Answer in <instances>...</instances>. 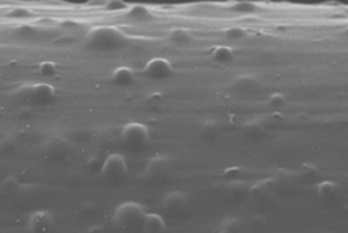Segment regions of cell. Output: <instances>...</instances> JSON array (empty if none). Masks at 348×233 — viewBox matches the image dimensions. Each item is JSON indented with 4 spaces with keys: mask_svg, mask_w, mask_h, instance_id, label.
<instances>
[{
    "mask_svg": "<svg viewBox=\"0 0 348 233\" xmlns=\"http://www.w3.org/2000/svg\"><path fill=\"white\" fill-rule=\"evenodd\" d=\"M54 218L49 211L40 210L30 214L28 219V229L31 232H47L53 227Z\"/></svg>",
    "mask_w": 348,
    "mask_h": 233,
    "instance_id": "obj_5",
    "label": "cell"
},
{
    "mask_svg": "<svg viewBox=\"0 0 348 233\" xmlns=\"http://www.w3.org/2000/svg\"><path fill=\"white\" fill-rule=\"evenodd\" d=\"M285 103H286V98L283 93H273L267 99V106L272 108H280L285 106Z\"/></svg>",
    "mask_w": 348,
    "mask_h": 233,
    "instance_id": "obj_18",
    "label": "cell"
},
{
    "mask_svg": "<svg viewBox=\"0 0 348 233\" xmlns=\"http://www.w3.org/2000/svg\"><path fill=\"white\" fill-rule=\"evenodd\" d=\"M38 73L43 76H54L58 73V66L53 61H43L38 66Z\"/></svg>",
    "mask_w": 348,
    "mask_h": 233,
    "instance_id": "obj_15",
    "label": "cell"
},
{
    "mask_svg": "<svg viewBox=\"0 0 348 233\" xmlns=\"http://www.w3.org/2000/svg\"><path fill=\"white\" fill-rule=\"evenodd\" d=\"M121 140L128 147L140 148L150 140V130L144 123L130 122L121 131Z\"/></svg>",
    "mask_w": 348,
    "mask_h": 233,
    "instance_id": "obj_3",
    "label": "cell"
},
{
    "mask_svg": "<svg viewBox=\"0 0 348 233\" xmlns=\"http://www.w3.org/2000/svg\"><path fill=\"white\" fill-rule=\"evenodd\" d=\"M337 184L332 180H323L317 186V194L323 199H330L336 194Z\"/></svg>",
    "mask_w": 348,
    "mask_h": 233,
    "instance_id": "obj_14",
    "label": "cell"
},
{
    "mask_svg": "<svg viewBox=\"0 0 348 233\" xmlns=\"http://www.w3.org/2000/svg\"><path fill=\"white\" fill-rule=\"evenodd\" d=\"M126 15L132 19L138 20V22H142V20H147L148 18H151V12H150V10L142 5L131 6L130 10L126 12Z\"/></svg>",
    "mask_w": 348,
    "mask_h": 233,
    "instance_id": "obj_13",
    "label": "cell"
},
{
    "mask_svg": "<svg viewBox=\"0 0 348 233\" xmlns=\"http://www.w3.org/2000/svg\"><path fill=\"white\" fill-rule=\"evenodd\" d=\"M244 30L241 29V28H230V29L226 30V37L232 38V40H237V38H241L244 36Z\"/></svg>",
    "mask_w": 348,
    "mask_h": 233,
    "instance_id": "obj_21",
    "label": "cell"
},
{
    "mask_svg": "<svg viewBox=\"0 0 348 233\" xmlns=\"http://www.w3.org/2000/svg\"><path fill=\"white\" fill-rule=\"evenodd\" d=\"M187 204L188 200L186 194L179 190L170 191V193L164 196V199H163V208L171 214L183 212L186 210Z\"/></svg>",
    "mask_w": 348,
    "mask_h": 233,
    "instance_id": "obj_7",
    "label": "cell"
},
{
    "mask_svg": "<svg viewBox=\"0 0 348 233\" xmlns=\"http://www.w3.org/2000/svg\"><path fill=\"white\" fill-rule=\"evenodd\" d=\"M236 224H237V222H236L235 219H230L229 221H224V222H222L221 227H224V226H228V227H225V228H224V231H225V232H229V231H231L232 228H234V226H235Z\"/></svg>",
    "mask_w": 348,
    "mask_h": 233,
    "instance_id": "obj_22",
    "label": "cell"
},
{
    "mask_svg": "<svg viewBox=\"0 0 348 233\" xmlns=\"http://www.w3.org/2000/svg\"><path fill=\"white\" fill-rule=\"evenodd\" d=\"M104 8L109 12H127L131 5L125 2H120V0H114V2H108Z\"/></svg>",
    "mask_w": 348,
    "mask_h": 233,
    "instance_id": "obj_16",
    "label": "cell"
},
{
    "mask_svg": "<svg viewBox=\"0 0 348 233\" xmlns=\"http://www.w3.org/2000/svg\"><path fill=\"white\" fill-rule=\"evenodd\" d=\"M146 214L147 212L142 204L134 201H127L116 207L113 215V221L117 227L123 229L141 228Z\"/></svg>",
    "mask_w": 348,
    "mask_h": 233,
    "instance_id": "obj_1",
    "label": "cell"
},
{
    "mask_svg": "<svg viewBox=\"0 0 348 233\" xmlns=\"http://www.w3.org/2000/svg\"><path fill=\"white\" fill-rule=\"evenodd\" d=\"M30 95L35 102L48 103L55 98V88L47 83H40L31 88Z\"/></svg>",
    "mask_w": 348,
    "mask_h": 233,
    "instance_id": "obj_8",
    "label": "cell"
},
{
    "mask_svg": "<svg viewBox=\"0 0 348 233\" xmlns=\"http://www.w3.org/2000/svg\"><path fill=\"white\" fill-rule=\"evenodd\" d=\"M141 229L147 233H159L166 229V224L164 218L159 214L147 213L145 215L144 222H142Z\"/></svg>",
    "mask_w": 348,
    "mask_h": 233,
    "instance_id": "obj_10",
    "label": "cell"
},
{
    "mask_svg": "<svg viewBox=\"0 0 348 233\" xmlns=\"http://www.w3.org/2000/svg\"><path fill=\"white\" fill-rule=\"evenodd\" d=\"M172 64L165 58H153L144 67V74L146 78L152 81H164L172 74Z\"/></svg>",
    "mask_w": 348,
    "mask_h": 233,
    "instance_id": "obj_4",
    "label": "cell"
},
{
    "mask_svg": "<svg viewBox=\"0 0 348 233\" xmlns=\"http://www.w3.org/2000/svg\"><path fill=\"white\" fill-rule=\"evenodd\" d=\"M17 188H18V182H17L15 177H8L2 183V191L4 194H11Z\"/></svg>",
    "mask_w": 348,
    "mask_h": 233,
    "instance_id": "obj_19",
    "label": "cell"
},
{
    "mask_svg": "<svg viewBox=\"0 0 348 233\" xmlns=\"http://www.w3.org/2000/svg\"><path fill=\"white\" fill-rule=\"evenodd\" d=\"M234 49L229 46H218L212 49V59L219 64H229L234 60Z\"/></svg>",
    "mask_w": 348,
    "mask_h": 233,
    "instance_id": "obj_11",
    "label": "cell"
},
{
    "mask_svg": "<svg viewBox=\"0 0 348 233\" xmlns=\"http://www.w3.org/2000/svg\"><path fill=\"white\" fill-rule=\"evenodd\" d=\"M9 17L17 19H26L29 18V17H33V12L26 8H16L9 12Z\"/></svg>",
    "mask_w": 348,
    "mask_h": 233,
    "instance_id": "obj_20",
    "label": "cell"
},
{
    "mask_svg": "<svg viewBox=\"0 0 348 233\" xmlns=\"http://www.w3.org/2000/svg\"><path fill=\"white\" fill-rule=\"evenodd\" d=\"M231 10L236 13H254L256 6L249 2H238L231 6Z\"/></svg>",
    "mask_w": 348,
    "mask_h": 233,
    "instance_id": "obj_17",
    "label": "cell"
},
{
    "mask_svg": "<svg viewBox=\"0 0 348 233\" xmlns=\"http://www.w3.org/2000/svg\"><path fill=\"white\" fill-rule=\"evenodd\" d=\"M168 38L171 43L180 44V46L188 44L191 40L190 34L188 33V30L181 29V28H176V29H172L171 31H170Z\"/></svg>",
    "mask_w": 348,
    "mask_h": 233,
    "instance_id": "obj_12",
    "label": "cell"
},
{
    "mask_svg": "<svg viewBox=\"0 0 348 233\" xmlns=\"http://www.w3.org/2000/svg\"><path fill=\"white\" fill-rule=\"evenodd\" d=\"M128 173V164L125 157L120 153H111L103 162L101 169L102 178L109 182L123 179Z\"/></svg>",
    "mask_w": 348,
    "mask_h": 233,
    "instance_id": "obj_2",
    "label": "cell"
},
{
    "mask_svg": "<svg viewBox=\"0 0 348 233\" xmlns=\"http://www.w3.org/2000/svg\"><path fill=\"white\" fill-rule=\"evenodd\" d=\"M135 73L127 66H121L114 69L111 74V83L116 86H130L135 83Z\"/></svg>",
    "mask_w": 348,
    "mask_h": 233,
    "instance_id": "obj_9",
    "label": "cell"
},
{
    "mask_svg": "<svg viewBox=\"0 0 348 233\" xmlns=\"http://www.w3.org/2000/svg\"><path fill=\"white\" fill-rule=\"evenodd\" d=\"M170 165H171V159L168 156H156V157L150 159L146 164L144 173L147 178H159L169 171Z\"/></svg>",
    "mask_w": 348,
    "mask_h": 233,
    "instance_id": "obj_6",
    "label": "cell"
}]
</instances>
